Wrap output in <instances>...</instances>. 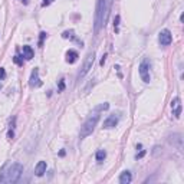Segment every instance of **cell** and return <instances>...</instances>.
Segmentation results:
<instances>
[{
  "mask_svg": "<svg viewBox=\"0 0 184 184\" xmlns=\"http://www.w3.org/2000/svg\"><path fill=\"white\" fill-rule=\"evenodd\" d=\"M105 157H106V152L104 151V150H98V151H96L95 158H96V161H98V163H102L104 160H105Z\"/></svg>",
  "mask_w": 184,
  "mask_h": 184,
  "instance_id": "15",
  "label": "cell"
},
{
  "mask_svg": "<svg viewBox=\"0 0 184 184\" xmlns=\"http://www.w3.org/2000/svg\"><path fill=\"white\" fill-rule=\"evenodd\" d=\"M46 38V32H42L40 33V40H39V46H42L43 45V39Z\"/></svg>",
  "mask_w": 184,
  "mask_h": 184,
  "instance_id": "21",
  "label": "cell"
},
{
  "mask_svg": "<svg viewBox=\"0 0 184 184\" xmlns=\"http://www.w3.org/2000/svg\"><path fill=\"white\" fill-rule=\"evenodd\" d=\"M108 108H110V104H102V105H99L98 108H96V111H106L108 110Z\"/></svg>",
  "mask_w": 184,
  "mask_h": 184,
  "instance_id": "17",
  "label": "cell"
},
{
  "mask_svg": "<svg viewBox=\"0 0 184 184\" xmlns=\"http://www.w3.org/2000/svg\"><path fill=\"white\" fill-rule=\"evenodd\" d=\"M171 108H173V115L176 118H180L181 115V99L178 98V96H176V98L171 101Z\"/></svg>",
  "mask_w": 184,
  "mask_h": 184,
  "instance_id": "8",
  "label": "cell"
},
{
  "mask_svg": "<svg viewBox=\"0 0 184 184\" xmlns=\"http://www.w3.org/2000/svg\"><path fill=\"white\" fill-rule=\"evenodd\" d=\"M111 0H98L95 12V32H99L105 26L108 13H110Z\"/></svg>",
  "mask_w": 184,
  "mask_h": 184,
  "instance_id": "1",
  "label": "cell"
},
{
  "mask_svg": "<svg viewBox=\"0 0 184 184\" xmlns=\"http://www.w3.org/2000/svg\"><path fill=\"white\" fill-rule=\"evenodd\" d=\"M170 142L173 145H176V147H178V148H181V144H183V138H181L180 134H173L170 137Z\"/></svg>",
  "mask_w": 184,
  "mask_h": 184,
  "instance_id": "13",
  "label": "cell"
},
{
  "mask_svg": "<svg viewBox=\"0 0 184 184\" xmlns=\"http://www.w3.org/2000/svg\"><path fill=\"white\" fill-rule=\"evenodd\" d=\"M118 121H120V117H118V115H115V114H112V115H110V117L104 121V128H106V130H108V128L117 127Z\"/></svg>",
  "mask_w": 184,
  "mask_h": 184,
  "instance_id": "9",
  "label": "cell"
},
{
  "mask_svg": "<svg viewBox=\"0 0 184 184\" xmlns=\"http://www.w3.org/2000/svg\"><path fill=\"white\" fill-rule=\"evenodd\" d=\"M45 173H46V163L45 161H39L35 167V174L38 176V177H42Z\"/></svg>",
  "mask_w": 184,
  "mask_h": 184,
  "instance_id": "10",
  "label": "cell"
},
{
  "mask_svg": "<svg viewBox=\"0 0 184 184\" xmlns=\"http://www.w3.org/2000/svg\"><path fill=\"white\" fill-rule=\"evenodd\" d=\"M138 69H140V76H141V79L148 84L150 79H151L150 78V60L144 59L141 64H140V68H138Z\"/></svg>",
  "mask_w": 184,
  "mask_h": 184,
  "instance_id": "5",
  "label": "cell"
},
{
  "mask_svg": "<svg viewBox=\"0 0 184 184\" xmlns=\"http://www.w3.org/2000/svg\"><path fill=\"white\" fill-rule=\"evenodd\" d=\"M78 58H79V55H78V52L76 50H68L66 52V62L68 64H75L76 60H78Z\"/></svg>",
  "mask_w": 184,
  "mask_h": 184,
  "instance_id": "11",
  "label": "cell"
},
{
  "mask_svg": "<svg viewBox=\"0 0 184 184\" xmlns=\"http://www.w3.org/2000/svg\"><path fill=\"white\" fill-rule=\"evenodd\" d=\"M65 89V82H64V79H60L59 81V91H64Z\"/></svg>",
  "mask_w": 184,
  "mask_h": 184,
  "instance_id": "22",
  "label": "cell"
},
{
  "mask_svg": "<svg viewBox=\"0 0 184 184\" xmlns=\"http://www.w3.org/2000/svg\"><path fill=\"white\" fill-rule=\"evenodd\" d=\"M158 42H160V45H163V46L171 45V42H173V35H171V32L168 29H164V30H161V32L158 33Z\"/></svg>",
  "mask_w": 184,
  "mask_h": 184,
  "instance_id": "6",
  "label": "cell"
},
{
  "mask_svg": "<svg viewBox=\"0 0 184 184\" xmlns=\"http://www.w3.org/2000/svg\"><path fill=\"white\" fill-rule=\"evenodd\" d=\"M23 58L28 59V60H30L33 58V49L30 48V46H28V45L23 46Z\"/></svg>",
  "mask_w": 184,
  "mask_h": 184,
  "instance_id": "14",
  "label": "cell"
},
{
  "mask_svg": "<svg viewBox=\"0 0 184 184\" xmlns=\"http://www.w3.org/2000/svg\"><path fill=\"white\" fill-rule=\"evenodd\" d=\"M94 60H95V53H94V52L88 53V55H86V58H85V60H84V65H82L81 72L78 74V79H79V81H81V79L84 78V76H85V75L92 69Z\"/></svg>",
  "mask_w": 184,
  "mask_h": 184,
  "instance_id": "4",
  "label": "cell"
},
{
  "mask_svg": "<svg viewBox=\"0 0 184 184\" xmlns=\"http://www.w3.org/2000/svg\"><path fill=\"white\" fill-rule=\"evenodd\" d=\"M62 38H64V39H68V38H71V39H75L74 30H66V32H64V33H62Z\"/></svg>",
  "mask_w": 184,
  "mask_h": 184,
  "instance_id": "16",
  "label": "cell"
},
{
  "mask_svg": "<svg viewBox=\"0 0 184 184\" xmlns=\"http://www.w3.org/2000/svg\"><path fill=\"white\" fill-rule=\"evenodd\" d=\"M132 181V176L130 171H124V173L120 176V183L121 184H130Z\"/></svg>",
  "mask_w": 184,
  "mask_h": 184,
  "instance_id": "12",
  "label": "cell"
},
{
  "mask_svg": "<svg viewBox=\"0 0 184 184\" xmlns=\"http://www.w3.org/2000/svg\"><path fill=\"white\" fill-rule=\"evenodd\" d=\"M29 85L32 86V88H39V86L42 85V81H40V78H39V69H38V68L33 69L32 75H30V79H29Z\"/></svg>",
  "mask_w": 184,
  "mask_h": 184,
  "instance_id": "7",
  "label": "cell"
},
{
  "mask_svg": "<svg viewBox=\"0 0 184 184\" xmlns=\"http://www.w3.org/2000/svg\"><path fill=\"white\" fill-rule=\"evenodd\" d=\"M13 60H14V64H16V65H23V60H22L20 56H18V55L13 58Z\"/></svg>",
  "mask_w": 184,
  "mask_h": 184,
  "instance_id": "18",
  "label": "cell"
},
{
  "mask_svg": "<svg viewBox=\"0 0 184 184\" xmlns=\"http://www.w3.org/2000/svg\"><path fill=\"white\" fill-rule=\"evenodd\" d=\"M55 0H43L42 2V7H46V6H49V4H52Z\"/></svg>",
  "mask_w": 184,
  "mask_h": 184,
  "instance_id": "19",
  "label": "cell"
},
{
  "mask_svg": "<svg viewBox=\"0 0 184 184\" xmlns=\"http://www.w3.org/2000/svg\"><path fill=\"white\" fill-rule=\"evenodd\" d=\"M4 78H6V71H4V68H0V79Z\"/></svg>",
  "mask_w": 184,
  "mask_h": 184,
  "instance_id": "20",
  "label": "cell"
},
{
  "mask_svg": "<svg viewBox=\"0 0 184 184\" xmlns=\"http://www.w3.org/2000/svg\"><path fill=\"white\" fill-rule=\"evenodd\" d=\"M22 173H23V166L20 163L10 164L6 168V171H3V174L0 176V183H7V184L18 183Z\"/></svg>",
  "mask_w": 184,
  "mask_h": 184,
  "instance_id": "2",
  "label": "cell"
},
{
  "mask_svg": "<svg viewBox=\"0 0 184 184\" xmlns=\"http://www.w3.org/2000/svg\"><path fill=\"white\" fill-rule=\"evenodd\" d=\"M118 22H120V16H117L115 20H114V26H115V30H117V32H118Z\"/></svg>",
  "mask_w": 184,
  "mask_h": 184,
  "instance_id": "23",
  "label": "cell"
},
{
  "mask_svg": "<svg viewBox=\"0 0 184 184\" xmlns=\"http://www.w3.org/2000/svg\"><path fill=\"white\" fill-rule=\"evenodd\" d=\"M144 156H145V151H144V150H142V151L140 152V154H137V156H135V158L138 160V158H141V157H144Z\"/></svg>",
  "mask_w": 184,
  "mask_h": 184,
  "instance_id": "24",
  "label": "cell"
},
{
  "mask_svg": "<svg viewBox=\"0 0 184 184\" xmlns=\"http://www.w3.org/2000/svg\"><path fill=\"white\" fill-rule=\"evenodd\" d=\"M98 121H99V114L95 112V114H92L91 117H89L88 120L84 122V125L81 127V132H79L81 140H82V138H86L88 135H91L92 132H94L96 124H98Z\"/></svg>",
  "mask_w": 184,
  "mask_h": 184,
  "instance_id": "3",
  "label": "cell"
}]
</instances>
